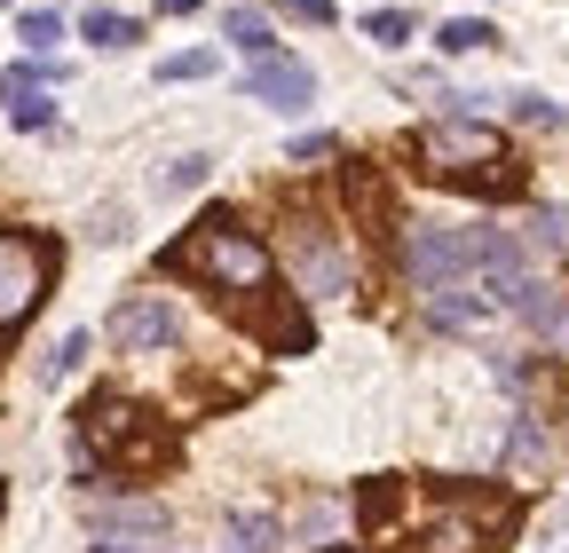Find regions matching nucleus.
I'll return each instance as SVG.
<instances>
[{
  "label": "nucleus",
  "mask_w": 569,
  "mask_h": 553,
  "mask_svg": "<svg viewBox=\"0 0 569 553\" xmlns=\"http://www.w3.org/2000/svg\"><path fill=\"white\" fill-rule=\"evenodd\" d=\"M522 245H530V261L538 253H569V214L561 205H538V214L522 222Z\"/></svg>",
  "instance_id": "obj_18"
},
{
  "label": "nucleus",
  "mask_w": 569,
  "mask_h": 553,
  "mask_svg": "<svg viewBox=\"0 0 569 553\" xmlns=\"http://www.w3.org/2000/svg\"><path fill=\"white\" fill-rule=\"evenodd\" d=\"M17 40H24L32 56H48V48L63 40V17H56V9H24V17H17Z\"/></svg>",
  "instance_id": "obj_24"
},
{
  "label": "nucleus",
  "mask_w": 569,
  "mask_h": 553,
  "mask_svg": "<svg viewBox=\"0 0 569 553\" xmlns=\"http://www.w3.org/2000/svg\"><path fill=\"white\" fill-rule=\"evenodd\" d=\"M340 143H332V134H293V167H309V159H332Z\"/></svg>",
  "instance_id": "obj_27"
},
{
  "label": "nucleus",
  "mask_w": 569,
  "mask_h": 553,
  "mask_svg": "<svg viewBox=\"0 0 569 553\" xmlns=\"http://www.w3.org/2000/svg\"><path fill=\"white\" fill-rule=\"evenodd\" d=\"M80 40H88V48H103V56H119V48H134V40H142V24H134V17H119V9H88Z\"/></svg>",
  "instance_id": "obj_14"
},
{
  "label": "nucleus",
  "mask_w": 569,
  "mask_h": 553,
  "mask_svg": "<svg viewBox=\"0 0 569 553\" xmlns=\"http://www.w3.org/2000/svg\"><path fill=\"white\" fill-rule=\"evenodd\" d=\"M507 466H546V428H538V411H515V428H507Z\"/></svg>",
  "instance_id": "obj_19"
},
{
  "label": "nucleus",
  "mask_w": 569,
  "mask_h": 553,
  "mask_svg": "<svg viewBox=\"0 0 569 553\" xmlns=\"http://www.w3.org/2000/svg\"><path fill=\"white\" fill-rule=\"evenodd\" d=\"M167 506L159 499H88V530L96 537H167Z\"/></svg>",
  "instance_id": "obj_12"
},
{
  "label": "nucleus",
  "mask_w": 569,
  "mask_h": 553,
  "mask_svg": "<svg viewBox=\"0 0 569 553\" xmlns=\"http://www.w3.org/2000/svg\"><path fill=\"white\" fill-rule=\"evenodd\" d=\"M396 269H403L411 293H436V285H459V276H482V253H475V230L403 222L396 230Z\"/></svg>",
  "instance_id": "obj_4"
},
{
  "label": "nucleus",
  "mask_w": 569,
  "mask_h": 553,
  "mask_svg": "<svg viewBox=\"0 0 569 553\" xmlns=\"http://www.w3.org/2000/svg\"><path fill=\"white\" fill-rule=\"evenodd\" d=\"M174 459V435H167V420H151L142 403H127V395H88L80 403V459H71V474L88 482H103V466L111 474H159Z\"/></svg>",
  "instance_id": "obj_2"
},
{
  "label": "nucleus",
  "mask_w": 569,
  "mask_h": 553,
  "mask_svg": "<svg viewBox=\"0 0 569 553\" xmlns=\"http://www.w3.org/2000/svg\"><path fill=\"white\" fill-rule=\"evenodd\" d=\"M490 40H498L490 17H443V24H436V48H443V56H482Z\"/></svg>",
  "instance_id": "obj_15"
},
{
  "label": "nucleus",
  "mask_w": 569,
  "mask_h": 553,
  "mask_svg": "<svg viewBox=\"0 0 569 553\" xmlns=\"http://www.w3.org/2000/svg\"><path fill=\"white\" fill-rule=\"evenodd\" d=\"M269 9H277V17H293V24H317V32H325V24L340 17L332 0H269Z\"/></svg>",
  "instance_id": "obj_26"
},
{
  "label": "nucleus",
  "mask_w": 569,
  "mask_h": 553,
  "mask_svg": "<svg viewBox=\"0 0 569 553\" xmlns=\"http://www.w3.org/2000/svg\"><path fill=\"white\" fill-rule=\"evenodd\" d=\"M365 40H380V48H403V40H411V17H403V9H372V17H365Z\"/></svg>",
  "instance_id": "obj_25"
},
{
  "label": "nucleus",
  "mask_w": 569,
  "mask_h": 553,
  "mask_svg": "<svg viewBox=\"0 0 569 553\" xmlns=\"http://www.w3.org/2000/svg\"><path fill=\"white\" fill-rule=\"evenodd\" d=\"M490 301L507 309L515 324H530L538 340H553V349H569V293L553 285L546 269H515L507 285H490Z\"/></svg>",
  "instance_id": "obj_8"
},
{
  "label": "nucleus",
  "mask_w": 569,
  "mask_h": 553,
  "mask_svg": "<svg viewBox=\"0 0 569 553\" xmlns=\"http://www.w3.org/2000/svg\"><path fill=\"white\" fill-rule=\"evenodd\" d=\"M515 127H530V134H561L569 119H561V103H546L538 88H522V95H515Z\"/></svg>",
  "instance_id": "obj_22"
},
{
  "label": "nucleus",
  "mask_w": 569,
  "mask_h": 553,
  "mask_svg": "<svg viewBox=\"0 0 569 553\" xmlns=\"http://www.w3.org/2000/svg\"><path fill=\"white\" fill-rule=\"evenodd\" d=\"M246 95L269 103V111H309L317 72H309L301 56H253V63H246Z\"/></svg>",
  "instance_id": "obj_10"
},
{
  "label": "nucleus",
  "mask_w": 569,
  "mask_h": 553,
  "mask_svg": "<svg viewBox=\"0 0 569 553\" xmlns=\"http://www.w3.org/2000/svg\"><path fill=\"white\" fill-rule=\"evenodd\" d=\"M0 103H9V127H24V134H48V127H56L48 88H0Z\"/></svg>",
  "instance_id": "obj_16"
},
{
  "label": "nucleus",
  "mask_w": 569,
  "mask_h": 553,
  "mask_svg": "<svg viewBox=\"0 0 569 553\" xmlns=\"http://www.w3.org/2000/svg\"><path fill=\"white\" fill-rule=\"evenodd\" d=\"M206 174H213V159H206V151H182V159H167L159 190H167V198H190V190H206Z\"/></svg>",
  "instance_id": "obj_20"
},
{
  "label": "nucleus",
  "mask_w": 569,
  "mask_h": 553,
  "mask_svg": "<svg viewBox=\"0 0 569 553\" xmlns=\"http://www.w3.org/2000/svg\"><path fill=\"white\" fill-rule=\"evenodd\" d=\"M507 514H515L507 499H443V506L419 514V537L403 553H490Z\"/></svg>",
  "instance_id": "obj_7"
},
{
  "label": "nucleus",
  "mask_w": 569,
  "mask_h": 553,
  "mask_svg": "<svg viewBox=\"0 0 569 553\" xmlns=\"http://www.w3.org/2000/svg\"><path fill=\"white\" fill-rule=\"evenodd\" d=\"M174 340H182V309L167 293H127L111 309V349L119 356H167Z\"/></svg>",
  "instance_id": "obj_9"
},
{
  "label": "nucleus",
  "mask_w": 569,
  "mask_h": 553,
  "mask_svg": "<svg viewBox=\"0 0 569 553\" xmlns=\"http://www.w3.org/2000/svg\"><path fill=\"white\" fill-rule=\"evenodd\" d=\"M277 545H284V522L269 506H246L222 522V553H277Z\"/></svg>",
  "instance_id": "obj_13"
},
{
  "label": "nucleus",
  "mask_w": 569,
  "mask_h": 553,
  "mask_svg": "<svg viewBox=\"0 0 569 553\" xmlns=\"http://www.w3.org/2000/svg\"><path fill=\"white\" fill-rule=\"evenodd\" d=\"M80 364H88V332H63V340H56V356L40 364V388H63Z\"/></svg>",
  "instance_id": "obj_21"
},
{
  "label": "nucleus",
  "mask_w": 569,
  "mask_h": 553,
  "mask_svg": "<svg viewBox=\"0 0 569 553\" xmlns=\"http://www.w3.org/2000/svg\"><path fill=\"white\" fill-rule=\"evenodd\" d=\"M411 159H419L427 182H459V190H482V198L522 190V159L507 151V134L482 127V119H459V111H443L436 127H419Z\"/></svg>",
  "instance_id": "obj_3"
},
{
  "label": "nucleus",
  "mask_w": 569,
  "mask_h": 553,
  "mask_svg": "<svg viewBox=\"0 0 569 553\" xmlns=\"http://www.w3.org/2000/svg\"><path fill=\"white\" fill-rule=\"evenodd\" d=\"M419 309H427V324L436 332H475L498 301H490V285L482 276H459V285H436V293H419Z\"/></svg>",
  "instance_id": "obj_11"
},
{
  "label": "nucleus",
  "mask_w": 569,
  "mask_h": 553,
  "mask_svg": "<svg viewBox=\"0 0 569 553\" xmlns=\"http://www.w3.org/2000/svg\"><path fill=\"white\" fill-rule=\"evenodd\" d=\"M284 269H293L301 301H348L356 293V253L332 222H293L284 230Z\"/></svg>",
  "instance_id": "obj_5"
},
{
  "label": "nucleus",
  "mask_w": 569,
  "mask_h": 553,
  "mask_svg": "<svg viewBox=\"0 0 569 553\" xmlns=\"http://www.w3.org/2000/svg\"><path fill=\"white\" fill-rule=\"evenodd\" d=\"M222 40H230L238 56H277V40H269V17H261V9H230V17H222Z\"/></svg>",
  "instance_id": "obj_17"
},
{
  "label": "nucleus",
  "mask_w": 569,
  "mask_h": 553,
  "mask_svg": "<svg viewBox=\"0 0 569 553\" xmlns=\"http://www.w3.org/2000/svg\"><path fill=\"white\" fill-rule=\"evenodd\" d=\"M213 72H222V56H213V48H182V56L159 63V80H167V88H174V80H213Z\"/></svg>",
  "instance_id": "obj_23"
},
{
  "label": "nucleus",
  "mask_w": 569,
  "mask_h": 553,
  "mask_svg": "<svg viewBox=\"0 0 569 553\" xmlns=\"http://www.w3.org/2000/svg\"><path fill=\"white\" fill-rule=\"evenodd\" d=\"M56 285V245L32 230H0V340H9Z\"/></svg>",
  "instance_id": "obj_6"
},
{
  "label": "nucleus",
  "mask_w": 569,
  "mask_h": 553,
  "mask_svg": "<svg viewBox=\"0 0 569 553\" xmlns=\"http://www.w3.org/2000/svg\"><path fill=\"white\" fill-rule=\"evenodd\" d=\"M96 553H151V545H119V537H103V545H96Z\"/></svg>",
  "instance_id": "obj_29"
},
{
  "label": "nucleus",
  "mask_w": 569,
  "mask_h": 553,
  "mask_svg": "<svg viewBox=\"0 0 569 553\" xmlns=\"http://www.w3.org/2000/svg\"><path fill=\"white\" fill-rule=\"evenodd\" d=\"M167 269L174 276H198V285L222 301V309H246L253 324L269 316V301H277V253L230 214V205H213V214H198V230L167 253Z\"/></svg>",
  "instance_id": "obj_1"
},
{
  "label": "nucleus",
  "mask_w": 569,
  "mask_h": 553,
  "mask_svg": "<svg viewBox=\"0 0 569 553\" xmlns=\"http://www.w3.org/2000/svg\"><path fill=\"white\" fill-rule=\"evenodd\" d=\"M159 17H198V0H151Z\"/></svg>",
  "instance_id": "obj_28"
}]
</instances>
